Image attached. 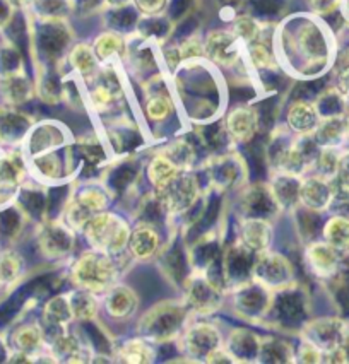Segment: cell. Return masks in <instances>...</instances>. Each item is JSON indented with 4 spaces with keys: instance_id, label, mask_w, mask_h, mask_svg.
Listing matches in <instances>:
<instances>
[{
    "instance_id": "1",
    "label": "cell",
    "mask_w": 349,
    "mask_h": 364,
    "mask_svg": "<svg viewBox=\"0 0 349 364\" xmlns=\"http://www.w3.org/2000/svg\"><path fill=\"white\" fill-rule=\"evenodd\" d=\"M192 315L184 299H165L156 303L137 321L139 337L151 344H165L180 337Z\"/></svg>"
},
{
    "instance_id": "2",
    "label": "cell",
    "mask_w": 349,
    "mask_h": 364,
    "mask_svg": "<svg viewBox=\"0 0 349 364\" xmlns=\"http://www.w3.org/2000/svg\"><path fill=\"white\" fill-rule=\"evenodd\" d=\"M118 258L100 252L88 250L80 253L71 269V279L78 289L89 291L93 294H105L110 287L117 284Z\"/></svg>"
},
{
    "instance_id": "3",
    "label": "cell",
    "mask_w": 349,
    "mask_h": 364,
    "mask_svg": "<svg viewBox=\"0 0 349 364\" xmlns=\"http://www.w3.org/2000/svg\"><path fill=\"white\" fill-rule=\"evenodd\" d=\"M132 228L125 219L115 213H98L84 226L83 235L91 248L108 253L112 257L123 255L129 245Z\"/></svg>"
},
{
    "instance_id": "4",
    "label": "cell",
    "mask_w": 349,
    "mask_h": 364,
    "mask_svg": "<svg viewBox=\"0 0 349 364\" xmlns=\"http://www.w3.org/2000/svg\"><path fill=\"white\" fill-rule=\"evenodd\" d=\"M155 196L170 215H184L201 197V185L194 173L182 169L165 187L155 190Z\"/></svg>"
},
{
    "instance_id": "5",
    "label": "cell",
    "mask_w": 349,
    "mask_h": 364,
    "mask_svg": "<svg viewBox=\"0 0 349 364\" xmlns=\"http://www.w3.org/2000/svg\"><path fill=\"white\" fill-rule=\"evenodd\" d=\"M252 281L269 291L286 289L295 281V270L286 257L267 248L264 252L255 253Z\"/></svg>"
},
{
    "instance_id": "6",
    "label": "cell",
    "mask_w": 349,
    "mask_h": 364,
    "mask_svg": "<svg viewBox=\"0 0 349 364\" xmlns=\"http://www.w3.org/2000/svg\"><path fill=\"white\" fill-rule=\"evenodd\" d=\"M110 198L106 192L96 185L79 190L78 196L67 202L66 210H63V223L74 232H83L89 219L106 210Z\"/></svg>"
},
{
    "instance_id": "7",
    "label": "cell",
    "mask_w": 349,
    "mask_h": 364,
    "mask_svg": "<svg viewBox=\"0 0 349 364\" xmlns=\"http://www.w3.org/2000/svg\"><path fill=\"white\" fill-rule=\"evenodd\" d=\"M184 301L192 315L211 316L223 306L224 296L221 287L206 274H195L185 282Z\"/></svg>"
},
{
    "instance_id": "8",
    "label": "cell",
    "mask_w": 349,
    "mask_h": 364,
    "mask_svg": "<svg viewBox=\"0 0 349 364\" xmlns=\"http://www.w3.org/2000/svg\"><path fill=\"white\" fill-rule=\"evenodd\" d=\"M178 338H180L182 350L195 361H204L207 354L218 349L219 346H224L223 333L212 321L189 323Z\"/></svg>"
},
{
    "instance_id": "9",
    "label": "cell",
    "mask_w": 349,
    "mask_h": 364,
    "mask_svg": "<svg viewBox=\"0 0 349 364\" xmlns=\"http://www.w3.org/2000/svg\"><path fill=\"white\" fill-rule=\"evenodd\" d=\"M74 240L75 232L66 223H48L41 228L40 235H38V247L46 258L62 260V258L69 257L74 250Z\"/></svg>"
},
{
    "instance_id": "10",
    "label": "cell",
    "mask_w": 349,
    "mask_h": 364,
    "mask_svg": "<svg viewBox=\"0 0 349 364\" xmlns=\"http://www.w3.org/2000/svg\"><path fill=\"white\" fill-rule=\"evenodd\" d=\"M334 181L310 173L300 180V205L313 214H323L329 209L334 196Z\"/></svg>"
},
{
    "instance_id": "11",
    "label": "cell",
    "mask_w": 349,
    "mask_h": 364,
    "mask_svg": "<svg viewBox=\"0 0 349 364\" xmlns=\"http://www.w3.org/2000/svg\"><path fill=\"white\" fill-rule=\"evenodd\" d=\"M346 325L348 321L339 318H317L305 325L301 338H306L317 346L325 358L327 353L339 347Z\"/></svg>"
},
{
    "instance_id": "12",
    "label": "cell",
    "mask_w": 349,
    "mask_h": 364,
    "mask_svg": "<svg viewBox=\"0 0 349 364\" xmlns=\"http://www.w3.org/2000/svg\"><path fill=\"white\" fill-rule=\"evenodd\" d=\"M204 57L221 67H233L240 60L238 40L231 31L216 29L204 38Z\"/></svg>"
},
{
    "instance_id": "13",
    "label": "cell",
    "mask_w": 349,
    "mask_h": 364,
    "mask_svg": "<svg viewBox=\"0 0 349 364\" xmlns=\"http://www.w3.org/2000/svg\"><path fill=\"white\" fill-rule=\"evenodd\" d=\"M340 253L327 241H310L305 248V262L310 272L321 279H329L339 270Z\"/></svg>"
},
{
    "instance_id": "14",
    "label": "cell",
    "mask_w": 349,
    "mask_h": 364,
    "mask_svg": "<svg viewBox=\"0 0 349 364\" xmlns=\"http://www.w3.org/2000/svg\"><path fill=\"white\" fill-rule=\"evenodd\" d=\"M300 180L301 176L274 171L269 183L271 196L278 210H295L300 205Z\"/></svg>"
},
{
    "instance_id": "15",
    "label": "cell",
    "mask_w": 349,
    "mask_h": 364,
    "mask_svg": "<svg viewBox=\"0 0 349 364\" xmlns=\"http://www.w3.org/2000/svg\"><path fill=\"white\" fill-rule=\"evenodd\" d=\"M103 306L108 316L115 320H125L139 308V296L130 286L117 284L110 287L103 294Z\"/></svg>"
},
{
    "instance_id": "16",
    "label": "cell",
    "mask_w": 349,
    "mask_h": 364,
    "mask_svg": "<svg viewBox=\"0 0 349 364\" xmlns=\"http://www.w3.org/2000/svg\"><path fill=\"white\" fill-rule=\"evenodd\" d=\"M259 130V115L252 107L233 108L226 117V132L236 144H246L255 137Z\"/></svg>"
},
{
    "instance_id": "17",
    "label": "cell",
    "mask_w": 349,
    "mask_h": 364,
    "mask_svg": "<svg viewBox=\"0 0 349 364\" xmlns=\"http://www.w3.org/2000/svg\"><path fill=\"white\" fill-rule=\"evenodd\" d=\"M161 247V236L160 231L151 224H139L130 232L129 245V255L137 262H147L156 257L157 250Z\"/></svg>"
},
{
    "instance_id": "18",
    "label": "cell",
    "mask_w": 349,
    "mask_h": 364,
    "mask_svg": "<svg viewBox=\"0 0 349 364\" xmlns=\"http://www.w3.org/2000/svg\"><path fill=\"white\" fill-rule=\"evenodd\" d=\"M272 224L264 218H245L240 226V243L252 253L271 247Z\"/></svg>"
},
{
    "instance_id": "19",
    "label": "cell",
    "mask_w": 349,
    "mask_h": 364,
    "mask_svg": "<svg viewBox=\"0 0 349 364\" xmlns=\"http://www.w3.org/2000/svg\"><path fill=\"white\" fill-rule=\"evenodd\" d=\"M321 118V109L317 105L310 101H296L288 109L286 124L296 135H313Z\"/></svg>"
},
{
    "instance_id": "20",
    "label": "cell",
    "mask_w": 349,
    "mask_h": 364,
    "mask_svg": "<svg viewBox=\"0 0 349 364\" xmlns=\"http://www.w3.org/2000/svg\"><path fill=\"white\" fill-rule=\"evenodd\" d=\"M312 137L321 147H340V144L348 141L344 115L322 117Z\"/></svg>"
},
{
    "instance_id": "21",
    "label": "cell",
    "mask_w": 349,
    "mask_h": 364,
    "mask_svg": "<svg viewBox=\"0 0 349 364\" xmlns=\"http://www.w3.org/2000/svg\"><path fill=\"white\" fill-rule=\"evenodd\" d=\"M322 238L340 255H349V218L330 214L322 228Z\"/></svg>"
},
{
    "instance_id": "22",
    "label": "cell",
    "mask_w": 349,
    "mask_h": 364,
    "mask_svg": "<svg viewBox=\"0 0 349 364\" xmlns=\"http://www.w3.org/2000/svg\"><path fill=\"white\" fill-rule=\"evenodd\" d=\"M43 321L48 327L53 330H61L66 332V327L74 321V315H72L69 296L58 294L50 299L43 308Z\"/></svg>"
},
{
    "instance_id": "23",
    "label": "cell",
    "mask_w": 349,
    "mask_h": 364,
    "mask_svg": "<svg viewBox=\"0 0 349 364\" xmlns=\"http://www.w3.org/2000/svg\"><path fill=\"white\" fill-rule=\"evenodd\" d=\"M261 341H262L261 337L255 336L252 332H249V330L236 328L233 330L231 336H229L226 347L229 353L235 355L236 363L244 361V359H249L250 354H254L255 359H257L259 350H261Z\"/></svg>"
},
{
    "instance_id": "24",
    "label": "cell",
    "mask_w": 349,
    "mask_h": 364,
    "mask_svg": "<svg viewBox=\"0 0 349 364\" xmlns=\"http://www.w3.org/2000/svg\"><path fill=\"white\" fill-rule=\"evenodd\" d=\"M182 169L173 163L165 152H157V154L149 161L147 164V178L149 183L152 185V188L157 190L161 187H165L168 181H172L174 176L180 173Z\"/></svg>"
},
{
    "instance_id": "25",
    "label": "cell",
    "mask_w": 349,
    "mask_h": 364,
    "mask_svg": "<svg viewBox=\"0 0 349 364\" xmlns=\"http://www.w3.org/2000/svg\"><path fill=\"white\" fill-rule=\"evenodd\" d=\"M117 359L129 364H147L155 359V349L146 338L134 337L118 347Z\"/></svg>"
},
{
    "instance_id": "26",
    "label": "cell",
    "mask_w": 349,
    "mask_h": 364,
    "mask_svg": "<svg viewBox=\"0 0 349 364\" xmlns=\"http://www.w3.org/2000/svg\"><path fill=\"white\" fill-rule=\"evenodd\" d=\"M67 296H69L71 310L72 315H74V320L91 321L96 318L98 313H100V301L96 299V294L84 289H78Z\"/></svg>"
},
{
    "instance_id": "27",
    "label": "cell",
    "mask_w": 349,
    "mask_h": 364,
    "mask_svg": "<svg viewBox=\"0 0 349 364\" xmlns=\"http://www.w3.org/2000/svg\"><path fill=\"white\" fill-rule=\"evenodd\" d=\"M98 62H106L112 57H123L127 53L125 40L117 33H101L93 43Z\"/></svg>"
},
{
    "instance_id": "28",
    "label": "cell",
    "mask_w": 349,
    "mask_h": 364,
    "mask_svg": "<svg viewBox=\"0 0 349 364\" xmlns=\"http://www.w3.org/2000/svg\"><path fill=\"white\" fill-rule=\"evenodd\" d=\"M14 344L18 346L19 353H24L28 355L40 353L46 344L43 328L38 327V325H24V327H21L14 333Z\"/></svg>"
},
{
    "instance_id": "29",
    "label": "cell",
    "mask_w": 349,
    "mask_h": 364,
    "mask_svg": "<svg viewBox=\"0 0 349 364\" xmlns=\"http://www.w3.org/2000/svg\"><path fill=\"white\" fill-rule=\"evenodd\" d=\"M69 63L79 75L89 77V75L95 74L98 69V63L100 62H98L93 46H89L86 43H78L71 50Z\"/></svg>"
},
{
    "instance_id": "30",
    "label": "cell",
    "mask_w": 349,
    "mask_h": 364,
    "mask_svg": "<svg viewBox=\"0 0 349 364\" xmlns=\"http://www.w3.org/2000/svg\"><path fill=\"white\" fill-rule=\"evenodd\" d=\"M229 31L236 36V40L240 43L250 45L255 43V41H261L262 36V26L257 19L250 18V16H238V18L233 21L231 29Z\"/></svg>"
},
{
    "instance_id": "31",
    "label": "cell",
    "mask_w": 349,
    "mask_h": 364,
    "mask_svg": "<svg viewBox=\"0 0 349 364\" xmlns=\"http://www.w3.org/2000/svg\"><path fill=\"white\" fill-rule=\"evenodd\" d=\"M33 164H35L36 171L40 173V176L46 178L48 181H55V180H61L63 176V161L58 158L57 152H41L40 156H36L33 159Z\"/></svg>"
},
{
    "instance_id": "32",
    "label": "cell",
    "mask_w": 349,
    "mask_h": 364,
    "mask_svg": "<svg viewBox=\"0 0 349 364\" xmlns=\"http://www.w3.org/2000/svg\"><path fill=\"white\" fill-rule=\"evenodd\" d=\"M144 113L151 122H165L173 113V101L166 95H152L146 100Z\"/></svg>"
},
{
    "instance_id": "33",
    "label": "cell",
    "mask_w": 349,
    "mask_h": 364,
    "mask_svg": "<svg viewBox=\"0 0 349 364\" xmlns=\"http://www.w3.org/2000/svg\"><path fill=\"white\" fill-rule=\"evenodd\" d=\"M246 55H249V60L255 69L264 70L274 67V55L271 53V50L262 41H255V43L246 45Z\"/></svg>"
},
{
    "instance_id": "34",
    "label": "cell",
    "mask_w": 349,
    "mask_h": 364,
    "mask_svg": "<svg viewBox=\"0 0 349 364\" xmlns=\"http://www.w3.org/2000/svg\"><path fill=\"white\" fill-rule=\"evenodd\" d=\"M89 101H91L93 108L98 112H106L108 108L113 107L117 101V92L108 84H96L95 87L89 91Z\"/></svg>"
},
{
    "instance_id": "35",
    "label": "cell",
    "mask_w": 349,
    "mask_h": 364,
    "mask_svg": "<svg viewBox=\"0 0 349 364\" xmlns=\"http://www.w3.org/2000/svg\"><path fill=\"white\" fill-rule=\"evenodd\" d=\"M161 152H165V154L168 156V158L172 159L180 169H189L190 164H192V161H194V149L190 147V144L185 141L173 142L172 147H168V149H165Z\"/></svg>"
},
{
    "instance_id": "36",
    "label": "cell",
    "mask_w": 349,
    "mask_h": 364,
    "mask_svg": "<svg viewBox=\"0 0 349 364\" xmlns=\"http://www.w3.org/2000/svg\"><path fill=\"white\" fill-rule=\"evenodd\" d=\"M295 361L298 363H305V364H315V363H322L323 361V353L318 349L317 346L312 344L306 338H301V344L298 347Z\"/></svg>"
},
{
    "instance_id": "37",
    "label": "cell",
    "mask_w": 349,
    "mask_h": 364,
    "mask_svg": "<svg viewBox=\"0 0 349 364\" xmlns=\"http://www.w3.org/2000/svg\"><path fill=\"white\" fill-rule=\"evenodd\" d=\"M21 272V258L16 253H6L0 258V276L4 282L14 281Z\"/></svg>"
},
{
    "instance_id": "38",
    "label": "cell",
    "mask_w": 349,
    "mask_h": 364,
    "mask_svg": "<svg viewBox=\"0 0 349 364\" xmlns=\"http://www.w3.org/2000/svg\"><path fill=\"white\" fill-rule=\"evenodd\" d=\"M178 50H180L182 62L197 60V58L204 57V41L201 40V38L192 36L178 46Z\"/></svg>"
},
{
    "instance_id": "39",
    "label": "cell",
    "mask_w": 349,
    "mask_h": 364,
    "mask_svg": "<svg viewBox=\"0 0 349 364\" xmlns=\"http://www.w3.org/2000/svg\"><path fill=\"white\" fill-rule=\"evenodd\" d=\"M327 213L334 215H344L349 218V190L346 188H334V196H332L330 205Z\"/></svg>"
},
{
    "instance_id": "40",
    "label": "cell",
    "mask_w": 349,
    "mask_h": 364,
    "mask_svg": "<svg viewBox=\"0 0 349 364\" xmlns=\"http://www.w3.org/2000/svg\"><path fill=\"white\" fill-rule=\"evenodd\" d=\"M335 91L344 100H349V55L339 62L335 70Z\"/></svg>"
},
{
    "instance_id": "41",
    "label": "cell",
    "mask_w": 349,
    "mask_h": 364,
    "mask_svg": "<svg viewBox=\"0 0 349 364\" xmlns=\"http://www.w3.org/2000/svg\"><path fill=\"white\" fill-rule=\"evenodd\" d=\"M334 185L349 190V151H340L338 171L334 176Z\"/></svg>"
},
{
    "instance_id": "42",
    "label": "cell",
    "mask_w": 349,
    "mask_h": 364,
    "mask_svg": "<svg viewBox=\"0 0 349 364\" xmlns=\"http://www.w3.org/2000/svg\"><path fill=\"white\" fill-rule=\"evenodd\" d=\"M135 7L142 12L144 16H157L165 11V7L168 6V0H134Z\"/></svg>"
},
{
    "instance_id": "43",
    "label": "cell",
    "mask_w": 349,
    "mask_h": 364,
    "mask_svg": "<svg viewBox=\"0 0 349 364\" xmlns=\"http://www.w3.org/2000/svg\"><path fill=\"white\" fill-rule=\"evenodd\" d=\"M206 363H236L235 355L228 350L226 346H219L218 349H214L212 353H209L204 359Z\"/></svg>"
},
{
    "instance_id": "44",
    "label": "cell",
    "mask_w": 349,
    "mask_h": 364,
    "mask_svg": "<svg viewBox=\"0 0 349 364\" xmlns=\"http://www.w3.org/2000/svg\"><path fill=\"white\" fill-rule=\"evenodd\" d=\"M165 60H166V65H168V69L172 72L180 65L182 57H180V50H178V46H168V48L165 50Z\"/></svg>"
},
{
    "instance_id": "45",
    "label": "cell",
    "mask_w": 349,
    "mask_h": 364,
    "mask_svg": "<svg viewBox=\"0 0 349 364\" xmlns=\"http://www.w3.org/2000/svg\"><path fill=\"white\" fill-rule=\"evenodd\" d=\"M338 4H339V0H310V6H312L313 11H317V12L334 11Z\"/></svg>"
},
{
    "instance_id": "46",
    "label": "cell",
    "mask_w": 349,
    "mask_h": 364,
    "mask_svg": "<svg viewBox=\"0 0 349 364\" xmlns=\"http://www.w3.org/2000/svg\"><path fill=\"white\" fill-rule=\"evenodd\" d=\"M338 350L340 354V359H343V363H349V323L346 325V328H344L343 341H340Z\"/></svg>"
},
{
    "instance_id": "47",
    "label": "cell",
    "mask_w": 349,
    "mask_h": 364,
    "mask_svg": "<svg viewBox=\"0 0 349 364\" xmlns=\"http://www.w3.org/2000/svg\"><path fill=\"white\" fill-rule=\"evenodd\" d=\"M344 127H346V139L349 141V109L346 115H344Z\"/></svg>"
},
{
    "instance_id": "48",
    "label": "cell",
    "mask_w": 349,
    "mask_h": 364,
    "mask_svg": "<svg viewBox=\"0 0 349 364\" xmlns=\"http://www.w3.org/2000/svg\"><path fill=\"white\" fill-rule=\"evenodd\" d=\"M12 2H16L18 6H28V4L35 2V0H12Z\"/></svg>"
},
{
    "instance_id": "49",
    "label": "cell",
    "mask_w": 349,
    "mask_h": 364,
    "mask_svg": "<svg viewBox=\"0 0 349 364\" xmlns=\"http://www.w3.org/2000/svg\"><path fill=\"white\" fill-rule=\"evenodd\" d=\"M344 4H346V9H348V12H349V0H346V2H344Z\"/></svg>"
},
{
    "instance_id": "50",
    "label": "cell",
    "mask_w": 349,
    "mask_h": 364,
    "mask_svg": "<svg viewBox=\"0 0 349 364\" xmlns=\"http://www.w3.org/2000/svg\"><path fill=\"white\" fill-rule=\"evenodd\" d=\"M4 281V279H2V276H0V282H2Z\"/></svg>"
}]
</instances>
